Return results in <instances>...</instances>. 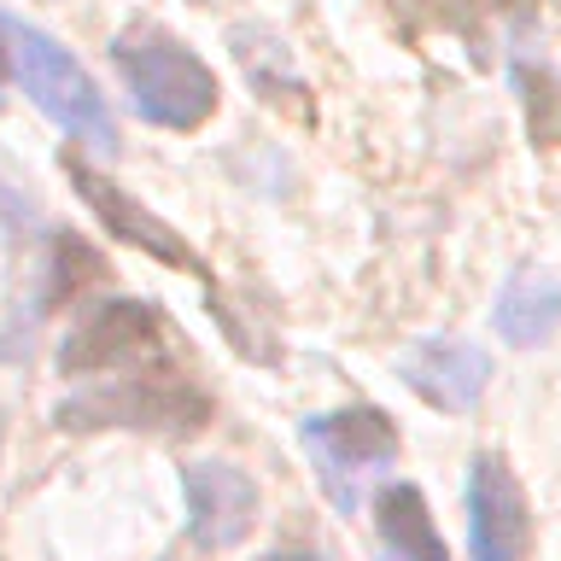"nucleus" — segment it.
<instances>
[{
  "instance_id": "nucleus-1",
  "label": "nucleus",
  "mask_w": 561,
  "mask_h": 561,
  "mask_svg": "<svg viewBox=\"0 0 561 561\" xmlns=\"http://www.w3.org/2000/svg\"><path fill=\"white\" fill-rule=\"evenodd\" d=\"M112 59L123 70V82H129L135 112L158 123V129H199L217 112V77L182 42H170L164 30L152 24L123 30L112 42Z\"/></svg>"
},
{
  "instance_id": "nucleus-2",
  "label": "nucleus",
  "mask_w": 561,
  "mask_h": 561,
  "mask_svg": "<svg viewBox=\"0 0 561 561\" xmlns=\"http://www.w3.org/2000/svg\"><path fill=\"white\" fill-rule=\"evenodd\" d=\"M7 24V42H12V65H18V82L30 88V100L59 123V129L94 140L100 152H117V123L105 112L94 77L70 59L59 42H47L42 30L18 24V18H0Z\"/></svg>"
},
{
  "instance_id": "nucleus-3",
  "label": "nucleus",
  "mask_w": 561,
  "mask_h": 561,
  "mask_svg": "<svg viewBox=\"0 0 561 561\" xmlns=\"http://www.w3.org/2000/svg\"><path fill=\"white\" fill-rule=\"evenodd\" d=\"M210 415L205 392H193L187 380H175L170 368L152 375H123L117 386L82 392L59 410V427H170V433H193Z\"/></svg>"
},
{
  "instance_id": "nucleus-4",
  "label": "nucleus",
  "mask_w": 561,
  "mask_h": 561,
  "mask_svg": "<svg viewBox=\"0 0 561 561\" xmlns=\"http://www.w3.org/2000/svg\"><path fill=\"white\" fill-rule=\"evenodd\" d=\"M164 357V328L158 310L140 298H112L65 340L59 368L65 375H112V368H140Z\"/></svg>"
},
{
  "instance_id": "nucleus-5",
  "label": "nucleus",
  "mask_w": 561,
  "mask_h": 561,
  "mask_svg": "<svg viewBox=\"0 0 561 561\" xmlns=\"http://www.w3.org/2000/svg\"><path fill=\"white\" fill-rule=\"evenodd\" d=\"M187 491V526L199 550H234L257 526V485L228 462H193L182 473Z\"/></svg>"
},
{
  "instance_id": "nucleus-6",
  "label": "nucleus",
  "mask_w": 561,
  "mask_h": 561,
  "mask_svg": "<svg viewBox=\"0 0 561 561\" xmlns=\"http://www.w3.org/2000/svg\"><path fill=\"white\" fill-rule=\"evenodd\" d=\"M468 543L473 561H520L526 550V497L503 456H473L468 468Z\"/></svg>"
},
{
  "instance_id": "nucleus-7",
  "label": "nucleus",
  "mask_w": 561,
  "mask_h": 561,
  "mask_svg": "<svg viewBox=\"0 0 561 561\" xmlns=\"http://www.w3.org/2000/svg\"><path fill=\"white\" fill-rule=\"evenodd\" d=\"M65 170H70V182H77L82 199L94 205V217H100L105 228H112L117 240H129V245H140V252H152L158 263H170V270H193V275H205V263L193 257V245H187L182 234H175L170 222H158L147 205H135L117 182H105L100 170L77 164V158H65Z\"/></svg>"
},
{
  "instance_id": "nucleus-8",
  "label": "nucleus",
  "mask_w": 561,
  "mask_h": 561,
  "mask_svg": "<svg viewBox=\"0 0 561 561\" xmlns=\"http://www.w3.org/2000/svg\"><path fill=\"white\" fill-rule=\"evenodd\" d=\"M305 445L322 456V473H333V497L351 503L345 473L392 462V456H398V433H392V421H386L380 410H333V415L305 421Z\"/></svg>"
},
{
  "instance_id": "nucleus-9",
  "label": "nucleus",
  "mask_w": 561,
  "mask_h": 561,
  "mask_svg": "<svg viewBox=\"0 0 561 561\" xmlns=\"http://www.w3.org/2000/svg\"><path fill=\"white\" fill-rule=\"evenodd\" d=\"M485 375H491L485 351L480 345H462V340H427V345H415L410 357H403V380H410L427 403L450 410V415L480 403Z\"/></svg>"
},
{
  "instance_id": "nucleus-10",
  "label": "nucleus",
  "mask_w": 561,
  "mask_h": 561,
  "mask_svg": "<svg viewBox=\"0 0 561 561\" xmlns=\"http://www.w3.org/2000/svg\"><path fill=\"white\" fill-rule=\"evenodd\" d=\"M375 520H380V538L392 543L398 561H450L445 556V538H438V526L427 515V497H421L415 485H386L380 503H375Z\"/></svg>"
},
{
  "instance_id": "nucleus-11",
  "label": "nucleus",
  "mask_w": 561,
  "mask_h": 561,
  "mask_svg": "<svg viewBox=\"0 0 561 561\" xmlns=\"http://www.w3.org/2000/svg\"><path fill=\"white\" fill-rule=\"evenodd\" d=\"M561 322V280L550 275H515L497 298V333L508 345H543Z\"/></svg>"
},
{
  "instance_id": "nucleus-12",
  "label": "nucleus",
  "mask_w": 561,
  "mask_h": 561,
  "mask_svg": "<svg viewBox=\"0 0 561 561\" xmlns=\"http://www.w3.org/2000/svg\"><path fill=\"white\" fill-rule=\"evenodd\" d=\"M0 42H7V24H0ZM7 53H12V47H0V82H7V70H12V65H7Z\"/></svg>"
}]
</instances>
